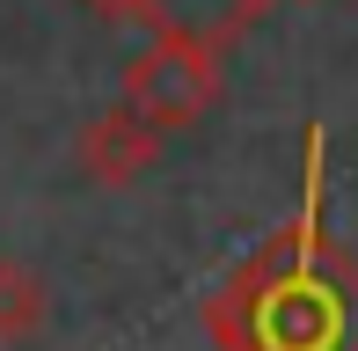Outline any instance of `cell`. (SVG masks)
<instances>
[{
  "instance_id": "2",
  "label": "cell",
  "mask_w": 358,
  "mask_h": 351,
  "mask_svg": "<svg viewBox=\"0 0 358 351\" xmlns=\"http://www.w3.org/2000/svg\"><path fill=\"white\" fill-rule=\"evenodd\" d=\"M220 88H227V44L198 37V29H146L139 59L124 66L117 103H132L154 132L176 139L220 103Z\"/></svg>"
},
{
  "instance_id": "7",
  "label": "cell",
  "mask_w": 358,
  "mask_h": 351,
  "mask_svg": "<svg viewBox=\"0 0 358 351\" xmlns=\"http://www.w3.org/2000/svg\"><path fill=\"white\" fill-rule=\"evenodd\" d=\"M264 8H300V0H264Z\"/></svg>"
},
{
  "instance_id": "1",
  "label": "cell",
  "mask_w": 358,
  "mask_h": 351,
  "mask_svg": "<svg viewBox=\"0 0 358 351\" xmlns=\"http://www.w3.org/2000/svg\"><path fill=\"white\" fill-rule=\"evenodd\" d=\"M329 132H300V213L205 300L213 351H358V257L329 242Z\"/></svg>"
},
{
  "instance_id": "5",
  "label": "cell",
  "mask_w": 358,
  "mask_h": 351,
  "mask_svg": "<svg viewBox=\"0 0 358 351\" xmlns=\"http://www.w3.org/2000/svg\"><path fill=\"white\" fill-rule=\"evenodd\" d=\"M264 15H271L264 0H146V29H198V37L227 44V52H234Z\"/></svg>"
},
{
  "instance_id": "3",
  "label": "cell",
  "mask_w": 358,
  "mask_h": 351,
  "mask_svg": "<svg viewBox=\"0 0 358 351\" xmlns=\"http://www.w3.org/2000/svg\"><path fill=\"white\" fill-rule=\"evenodd\" d=\"M161 147H169V132H154L132 103H110V110H95V117L80 124L73 162H80V176H88L95 190H132L139 176L161 162Z\"/></svg>"
},
{
  "instance_id": "6",
  "label": "cell",
  "mask_w": 358,
  "mask_h": 351,
  "mask_svg": "<svg viewBox=\"0 0 358 351\" xmlns=\"http://www.w3.org/2000/svg\"><path fill=\"white\" fill-rule=\"evenodd\" d=\"M95 22H146V0H80Z\"/></svg>"
},
{
  "instance_id": "4",
  "label": "cell",
  "mask_w": 358,
  "mask_h": 351,
  "mask_svg": "<svg viewBox=\"0 0 358 351\" xmlns=\"http://www.w3.org/2000/svg\"><path fill=\"white\" fill-rule=\"evenodd\" d=\"M52 322V285L37 264H22L15 249H0V351H22Z\"/></svg>"
}]
</instances>
